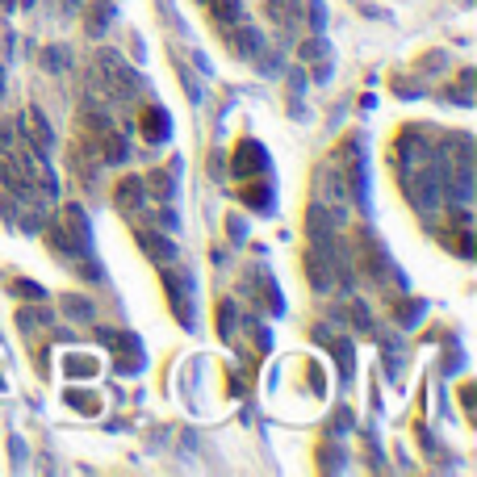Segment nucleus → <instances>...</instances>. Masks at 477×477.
Returning a JSON list of instances; mask_svg holds the SVG:
<instances>
[{
    "mask_svg": "<svg viewBox=\"0 0 477 477\" xmlns=\"http://www.w3.org/2000/svg\"><path fill=\"white\" fill-rule=\"evenodd\" d=\"M96 75L113 88V96H134L138 92V71L126 67L117 50H96Z\"/></svg>",
    "mask_w": 477,
    "mask_h": 477,
    "instance_id": "f257e3e1",
    "label": "nucleus"
},
{
    "mask_svg": "<svg viewBox=\"0 0 477 477\" xmlns=\"http://www.w3.org/2000/svg\"><path fill=\"white\" fill-rule=\"evenodd\" d=\"M230 168H235V176H239V180H247V176H264L272 163H268L264 147H260L256 138H247V142H239V147H235V159H230Z\"/></svg>",
    "mask_w": 477,
    "mask_h": 477,
    "instance_id": "f03ea898",
    "label": "nucleus"
},
{
    "mask_svg": "<svg viewBox=\"0 0 477 477\" xmlns=\"http://www.w3.org/2000/svg\"><path fill=\"white\" fill-rule=\"evenodd\" d=\"M63 230H67L75 256H92V230H88V218L80 205H63Z\"/></svg>",
    "mask_w": 477,
    "mask_h": 477,
    "instance_id": "7ed1b4c3",
    "label": "nucleus"
},
{
    "mask_svg": "<svg viewBox=\"0 0 477 477\" xmlns=\"http://www.w3.org/2000/svg\"><path fill=\"white\" fill-rule=\"evenodd\" d=\"M168 281V298H172V310H176V318H180V327H189L193 331V285H189V277H163Z\"/></svg>",
    "mask_w": 477,
    "mask_h": 477,
    "instance_id": "20e7f679",
    "label": "nucleus"
},
{
    "mask_svg": "<svg viewBox=\"0 0 477 477\" xmlns=\"http://www.w3.org/2000/svg\"><path fill=\"white\" fill-rule=\"evenodd\" d=\"M138 126H142V138H147V142H168V134H172L168 109H159V105H147L142 117H138Z\"/></svg>",
    "mask_w": 477,
    "mask_h": 477,
    "instance_id": "39448f33",
    "label": "nucleus"
},
{
    "mask_svg": "<svg viewBox=\"0 0 477 477\" xmlns=\"http://www.w3.org/2000/svg\"><path fill=\"white\" fill-rule=\"evenodd\" d=\"M113 201H117V210H122V214H138V210L147 205L142 180H122V184H117V193H113Z\"/></svg>",
    "mask_w": 477,
    "mask_h": 477,
    "instance_id": "423d86ee",
    "label": "nucleus"
},
{
    "mask_svg": "<svg viewBox=\"0 0 477 477\" xmlns=\"http://www.w3.org/2000/svg\"><path fill=\"white\" fill-rule=\"evenodd\" d=\"M264 8H268V17H272V21H281L285 29H293V25L302 21V13H306V4H302V0H268Z\"/></svg>",
    "mask_w": 477,
    "mask_h": 477,
    "instance_id": "0eeeda50",
    "label": "nucleus"
},
{
    "mask_svg": "<svg viewBox=\"0 0 477 477\" xmlns=\"http://www.w3.org/2000/svg\"><path fill=\"white\" fill-rule=\"evenodd\" d=\"M235 50L243 54V59H256V54H264V38H260V29H251V25H235Z\"/></svg>",
    "mask_w": 477,
    "mask_h": 477,
    "instance_id": "6e6552de",
    "label": "nucleus"
},
{
    "mask_svg": "<svg viewBox=\"0 0 477 477\" xmlns=\"http://www.w3.org/2000/svg\"><path fill=\"white\" fill-rule=\"evenodd\" d=\"M138 243H142V251H151V260H176V243L172 239H163V235H155V230H138Z\"/></svg>",
    "mask_w": 477,
    "mask_h": 477,
    "instance_id": "1a4fd4ad",
    "label": "nucleus"
},
{
    "mask_svg": "<svg viewBox=\"0 0 477 477\" xmlns=\"http://www.w3.org/2000/svg\"><path fill=\"white\" fill-rule=\"evenodd\" d=\"M25 130H29V147H34V151H46V147H50V138H54V134H50V126H46V117H42L38 109H29V113H25Z\"/></svg>",
    "mask_w": 477,
    "mask_h": 477,
    "instance_id": "9d476101",
    "label": "nucleus"
},
{
    "mask_svg": "<svg viewBox=\"0 0 477 477\" xmlns=\"http://www.w3.org/2000/svg\"><path fill=\"white\" fill-rule=\"evenodd\" d=\"M210 13L222 25H239L243 21V0H210Z\"/></svg>",
    "mask_w": 477,
    "mask_h": 477,
    "instance_id": "9b49d317",
    "label": "nucleus"
},
{
    "mask_svg": "<svg viewBox=\"0 0 477 477\" xmlns=\"http://www.w3.org/2000/svg\"><path fill=\"white\" fill-rule=\"evenodd\" d=\"M63 314H67V318H84V323H92V318H96L92 302H88V298H80V293H67V298H63Z\"/></svg>",
    "mask_w": 477,
    "mask_h": 477,
    "instance_id": "f8f14e48",
    "label": "nucleus"
},
{
    "mask_svg": "<svg viewBox=\"0 0 477 477\" xmlns=\"http://www.w3.org/2000/svg\"><path fill=\"white\" fill-rule=\"evenodd\" d=\"M101 151H105L101 159H109V163H122L130 147H126V138H122L117 130H105V142H101Z\"/></svg>",
    "mask_w": 477,
    "mask_h": 477,
    "instance_id": "ddd939ff",
    "label": "nucleus"
},
{
    "mask_svg": "<svg viewBox=\"0 0 477 477\" xmlns=\"http://www.w3.org/2000/svg\"><path fill=\"white\" fill-rule=\"evenodd\" d=\"M109 21H113V4H109V0H96V4L88 8V34H101Z\"/></svg>",
    "mask_w": 477,
    "mask_h": 477,
    "instance_id": "4468645a",
    "label": "nucleus"
},
{
    "mask_svg": "<svg viewBox=\"0 0 477 477\" xmlns=\"http://www.w3.org/2000/svg\"><path fill=\"white\" fill-rule=\"evenodd\" d=\"M243 201L251 210H272V184H247L243 189Z\"/></svg>",
    "mask_w": 477,
    "mask_h": 477,
    "instance_id": "2eb2a0df",
    "label": "nucleus"
},
{
    "mask_svg": "<svg viewBox=\"0 0 477 477\" xmlns=\"http://www.w3.org/2000/svg\"><path fill=\"white\" fill-rule=\"evenodd\" d=\"M302 59H306V63H318V59H327V42H323V38H310V42H302Z\"/></svg>",
    "mask_w": 477,
    "mask_h": 477,
    "instance_id": "dca6fc26",
    "label": "nucleus"
},
{
    "mask_svg": "<svg viewBox=\"0 0 477 477\" xmlns=\"http://www.w3.org/2000/svg\"><path fill=\"white\" fill-rule=\"evenodd\" d=\"M42 63H46L50 71H63V67H67V50H63V46H50V50L42 54Z\"/></svg>",
    "mask_w": 477,
    "mask_h": 477,
    "instance_id": "f3484780",
    "label": "nucleus"
},
{
    "mask_svg": "<svg viewBox=\"0 0 477 477\" xmlns=\"http://www.w3.org/2000/svg\"><path fill=\"white\" fill-rule=\"evenodd\" d=\"M335 360H339L344 377H352V369H356V360H352V344H335Z\"/></svg>",
    "mask_w": 477,
    "mask_h": 477,
    "instance_id": "a211bd4d",
    "label": "nucleus"
},
{
    "mask_svg": "<svg viewBox=\"0 0 477 477\" xmlns=\"http://www.w3.org/2000/svg\"><path fill=\"white\" fill-rule=\"evenodd\" d=\"M151 189L168 201V197H172V176H168V172H151Z\"/></svg>",
    "mask_w": 477,
    "mask_h": 477,
    "instance_id": "6ab92c4d",
    "label": "nucleus"
},
{
    "mask_svg": "<svg viewBox=\"0 0 477 477\" xmlns=\"http://www.w3.org/2000/svg\"><path fill=\"white\" fill-rule=\"evenodd\" d=\"M67 373H71V377H92V373H96V360H75V356H71V360H67Z\"/></svg>",
    "mask_w": 477,
    "mask_h": 477,
    "instance_id": "aec40b11",
    "label": "nucleus"
},
{
    "mask_svg": "<svg viewBox=\"0 0 477 477\" xmlns=\"http://www.w3.org/2000/svg\"><path fill=\"white\" fill-rule=\"evenodd\" d=\"M13 289H17V293H21V298H46V289H38V285H34V281H17V285H13Z\"/></svg>",
    "mask_w": 477,
    "mask_h": 477,
    "instance_id": "412c9836",
    "label": "nucleus"
},
{
    "mask_svg": "<svg viewBox=\"0 0 477 477\" xmlns=\"http://www.w3.org/2000/svg\"><path fill=\"white\" fill-rule=\"evenodd\" d=\"M17 318H21V327H38V318L46 323V314H38V310H21Z\"/></svg>",
    "mask_w": 477,
    "mask_h": 477,
    "instance_id": "4be33fe9",
    "label": "nucleus"
},
{
    "mask_svg": "<svg viewBox=\"0 0 477 477\" xmlns=\"http://www.w3.org/2000/svg\"><path fill=\"white\" fill-rule=\"evenodd\" d=\"M310 17H314V21H310V25H314V29H323V4H318V0H314V4H310Z\"/></svg>",
    "mask_w": 477,
    "mask_h": 477,
    "instance_id": "5701e85b",
    "label": "nucleus"
},
{
    "mask_svg": "<svg viewBox=\"0 0 477 477\" xmlns=\"http://www.w3.org/2000/svg\"><path fill=\"white\" fill-rule=\"evenodd\" d=\"M230 239H247V226L239 218H230Z\"/></svg>",
    "mask_w": 477,
    "mask_h": 477,
    "instance_id": "b1692460",
    "label": "nucleus"
},
{
    "mask_svg": "<svg viewBox=\"0 0 477 477\" xmlns=\"http://www.w3.org/2000/svg\"><path fill=\"white\" fill-rule=\"evenodd\" d=\"M13 4H17V0H0V8H13Z\"/></svg>",
    "mask_w": 477,
    "mask_h": 477,
    "instance_id": "393cba45",
    "label": "nucleus"
},
{
    "mask_svg": "<svg viewBox=\"0 0 477 477\" xmlns=\"http://www.w3.org/2000/svg\"><path fill=\"white\" fill-rule=\"evenodd\" d=\"M0 92H4V75H0Z\"/></svg>",
    "mask_w": 477,
    "mask_h": 477,
    "instance_id": "a878e982",
    "label": "nucleus"
},
{
    "mask_svg": "<svg viewBox=\"0 0 477 477\" xmlns=\"http://www.w3.org/2000/svg\"><path fill=\"white\" fill-rule=\"evenodd\" d=\"M465 4H469V0H465Z\"/></svg>",
    "mask_w": 477,
    "mask_h": 477,
    "instance_id": "bb28decb",
    "label": "nucleus"
}]
</instances>
